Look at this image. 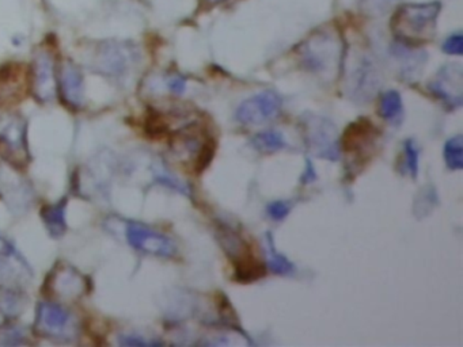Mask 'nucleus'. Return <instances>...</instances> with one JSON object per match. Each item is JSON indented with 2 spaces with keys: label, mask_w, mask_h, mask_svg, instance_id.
<instances>
[{
  "label": "nucleus",
  "mask_w": 463,
  "mask_h": 347,
  "mask_svg": "<svg viewBox=\"0 0 463 347\" xmlns=\"http://www.w3.org/2000/svg\"><path fill=\"white\" fill-rule=\"evenodd\" d=\"M441 10L439 2L404 4L394 13L391 29L404 45L424 44L435 37Z\"/></svg>",
  "instance_id": "nucleus-1"
},
{
  "label": "nucleus",
  "mask_w": 463,
  "mask_h": 347,
  "mask_svg": "<svg viewBox=\"0 0 463 347\" xmlns=\"http://www.w3.org/2000/svg\"><path fill=\"white\" fill-rule=\"evenodd\" d=\"M344 45L334 31H316L299 48L300 63L313 74L330 76L344 66Z\"/></svg>",
  "instance_id": "nucleus-2"
},
{
  "label": "nucleus",
  "mask_w": 463,
  "mask_h": 347,
  "mask_svg": "<svg viewBox=\"0 0 463 347\" xmlns=\"http://www.w3.org/2000/svg\"><path fill=\"white\" fill-rule=\"evenodd\" d=\"M300 128L303 140L311 154L329 162H337L340 159L342 143L334 122L314 113H306L300 119Z\"/></svg>",
  "instance_id": "nucleus-3"
},
{
  "label": "nucleus",
  "mask_w": 463,
  "mask_h": 347,
  "mask_svg": "<svg viewBox=\"0 0 463 347\" xmlns=\"http://www.w3.org/2000/svg\"><path fill=\"white\" fill-rule=\"evenodd\" d=\"M139 58L135 45L125 41L102 42L94 55L93 67L106 76H124Z\"/></svg>",
  "instance_id": "nucleus-4"
},
{
  "label": "nucleus",
  "mask_w": 463,
  "mask_h": 347,
  "mask_svg": "<svg viewBox=\"0 0 463 347\" xmlns=\"http://www.w3.org/2000/svg\"><path fill=\"white\" fill-rule=\"evenodd\" d=\"M0 154L14 165L28 163L26 122L18 114H6L0 119Z\"/></svg>",
  "instance_id": "nucleus-5"
},
{
  "label": "nucleus",
  "mask_w": 463,
  "mask_h": 347,
  "mask_svg": "<svg viewBox=\"0 0 463 347\" xmlns=\"http://www.w3.org/2000/svg\"><path fill=\"white\" fill-rule=\"evenodd\" d=\"M281 106L280 95L268 90L244 101L236 109V119L247 127L267 124L280 114Z\"/></svg>",
  "instance_id": "nucleus-6"
},
{
  "label": "nucleus",
  "mask_w": 463,
  "mask_h": 347,
  "mask_svg": "<svg viewBox=\"0 0 463 347\" xmlns=\"http://www.w3.org/2000/svg\"><path fill=\"white\" fill-rule=\"evenodd\" d=\"M125 236L132 247L142 253L161 258H174L177 255V245L169 236L143 224H128Z\"/></svg>",
  "instance_id": "nucleus-7"
},
{
  "label": "nucleus",
  "mask_w": 463,
  "mask_h": 347,
  "mask_svg": "<svg viewBox=\"0 0 463 347\" xmlns=\"http://www.w3.org/2000/svg\"><path fill=\"white\" fill-rule=\"evenodd\" d=\"M34 325L37 333L47 338L68 339L76 334L73 315L56 303L40 304Z\"/></svg>",
  "instance_id": "nucleus-8"
},
{
  "label": "nucleus",
  "mask_w": 463,
  "mask_h": 347,
  "mask_svg": "<svg viewBox=\"0 0 463 347\" xmlns=\"http://www.w3.org/2000/svg\"><path fill=\"white\" fill-rule=\"evenodd\" d=\"M33 273L25 258L15 250L14 245L0 236V284L7 289L26 287Z\"/></svg>",
  "instance_id": "nucleus-9"
},
{
  "label": "nucleus",
  "mask_w": 463,
  "mask_h": 347,
  "mask_svg": "<svg viewBox=\"0 0 463 347\" xmlns=\"http://www.w3.org/2000/svg\"><path fill=\"white\" fill-rule=\"evenodd\" d=\"M379 72L369 56H359L348 74V94L358 102H369L379 89Z\"/></svg>",
  "instance_id": "nucleus-10"
},
{
  "label": "nucleus",
  "mask_w": 463,
  "mask_h": 347,
  "mask_svg": "<svg viewBox=\"0 0 463 347\" xmlns=\"http://www.w3.org/2000/svg\"><path fill=\"white\" fill-rule=\"evenodd\" d=\"M430 92L450 111L459 109L463 102V69L460 64H449L439 69L430 83Z\"/></svg>",
  "instance_id": "nucleus-11"
},
{
  "label": "nucleus",
  "mask_w": 463,
  "mask_h": 347,
  "mask_svg": "<svg viewBox=\"0 0 463 347\" xmlns=\"http://www.w3.org/2000/svg\"><path fill=\"white\" fill-rule=\"evenodd\" d=\"M31 89H33L34 97L40 102L48 103L55 100L56 92H58L55 63L47 50L37 53L34 58Z\"/></svg>",
  "instance_id": "nucleus-12"
},
{
  "label": "nucleus",
  "mask_w": 463,
  "mask_h": 347,
  "mask_svg": "<svg viewBox=\"0 0 463 347\" xmlns=\"http://www.w3.org/2000/svg\"><path fill=\"white\" fill-rule=\"evenodd\" d=\"M375 141H378V129L369 119H361L352 122L343 136V149L347 154L361 156L363 151L371 152ZM363 157V156H361Z\"/></svg>",
  "instance_id": "nucleus-13"
},
{
  "label": "nucleus",
  "mask_w": 463,
  "mask_h": 347,
  "mask_svg": "<svg viewBox=\"0 0 463 347\" xmlns=\"http://www.w3.org/2000/svg\"><path fill=\"white\" fill-rule=\"evenodd\" d=\"M58 87L66 105L73 109H81L85 102V82L81 69L76 64L67 61L61 66L58 74Z\"/></svg>",
  "instance_id": "nucleus-14"
},
{
  "label": "nucleus",
  "mask_w": 463,
  "mask_h": 347,
  "mask_svg": "<svg viewBox=\"0 0 463 347\" xmlns=\"http://www.w3.org/2000/svg\"><path fill=\"white\" fill-rule=\"evenodd\" d=\"M50 289L61 298H78L87 290L86 280L73 269L55 271Z\"/></svg>",
  "instance_id": "nucleus-15"
},
{
  "label": "nucleus",
  "mask_w": 463,
  "mask_h": 347,
  "mask_svg": "<svg viewBox=\"0 0 463 347\" xmlns=\"http://www.w3.org/2000/svg\"><path fill=\"white\" fill-rule=\"evenodd\" d=\"M265 256H267V268L278 276H292L295 273L294 263L283 254L276 250L275 240L272 234L265 235Z\"/></svg>",
  "instance_id": "nucleus-16"
},
{
  "label": "nucleus",
  "mask_w": 463,
  "mask_h": 347,
  "mask_svg": "<svg viewBox=\"0 0 463 347\" xmlns=\"http://www.w3.org/2000/svg\"><path fill=\"white\" fill-rule=\"evenodd\" d=\"M41 218L50 236L60 237L63 236L64 232L67 231L66 201H61L55 205H48V207L41 210Z\"/></svg>",
  "instance_id": "nucleus-17"
},
{
  "label": "nucleus",
  "mask_w": 463,
  "mask_h": 347,
  "mask_svg": "<svg viewBox=\"0 0 463 347\" xmlns=\"http://www.w3.org/2000/svg\"><path fill=\"white\" fill-rule=\"evenodd\" d=\"M253 148L261 154H273V152L281 151L286 148L287 140L283 133L275 129L263 130L257 133L254 138L250 140Z\"/></svg>",
  "instance_id": "nucleus-18"
},
{
  "label": "nucleus",
  "mask_w": 463,
  "mask_h": 347,
  "mask_svg": "<svg viewBox=\"0 0 463 347\" xmlns=\"http://www.w3.org/2000/svg\"><path fill=\"white\" fill-rule=\"evenodd\" d=\"M379 114L383 120L391 124L396 125L403 121L404 105L400 93L390 90L382 95L379 102Z\"/></svg>",
  "instance_id": "nucleus-19"
},
{
  "label": "nucleus",
  "mask_w": 463,
  "mask_h": 347,
  "mask_svg": "<svg viewBox=\"0 0 463 347\" xmlns=\"http://www.w3.org/2000/svg\"><path fill=\"white\" fill-rule=\"evenodd\" d=\"M444 160L447 167L452 171H459L463 168V138L460 135L454 136L444 146Z\"/></svg>",
  "instance_id": "nucleus-20"
},
{
  "label": "nucleus",
  "mask_w": 463,
  "mask_h": 347,
  "mask_svg": "<svg viewBox=\"0 0 463 347\" xmlns=\"http://www.w3.org/2000/svg\"><path fill=\"white\" fill-rule=\"evenodd\" d=\"M154 178L156 182L161 183V185L167 186V188L173 189V191H178V193L185 194V196H191V189L188 185L174 177L173 174H170L166 168L162 165H156L154 168Z\"/></svg>",
  "instance_id": "nucleus-21"
},
{
  "label": "nucleus",
  "mask_w": 463,
  "mask_h": 347,
  "mask_svg": "<svg viewBox=\"0 0 463 347\" xmlns=\"http://www.w3.org/2000/svg\"><path fill=\"white\" fill-rule=\"evenodd\" d=\"M420 152L414 140H406L404 144V170L412 178H417L419 174Z\"/></svg>",
  "instance_id": "nucleus-22"
},
{
  "label": "nucleus",
  "mask_w": 463,
  "mask_h": 347,
  "mask_svg": "<svg viewBox=\"0 0 463 347\" xmlns=\"http://www.w3.org/2000/svg\"><path fill=\"white\" fill-rule=\"evenodd\" d=\"M119 343L122 346H158L162 342L147 339L137 334H122L119 336Z\"/></svg>",
  "instance_id": "nucleus-23"
},
{
  "label": "nucleus",
  "mask_w": 463,
  "mask_h": 347,
  "mask_svg": "<svg viewBox=\"0 0 463 347\" xmlns=\"http://www.w3.org/2000/svg\"><path fill=\"white\" fill-rule=\"evenodd\" d=\"M267 212L272 220L281 221L291 212V205L287 201L271 202V204L268 205Z\"/></svg>",
  "instance_id": "nucleus-24"
},
{
  "label": "nucleus",
  "mask_w": 463,
  "mask_h": 347,
  "mask_svg": "<svg viewBox=\"0 0 463 347\" xmlns=\"http://www.w3.org/2000/svg\"><path fill=\"white\" fill-rule=\"evenodd\" d=\"M443 50L449 55L460 56L463 52V37L462 34L457 33L450 36L449 39L444 41Z\"/></svg>",
  "instance_id": "nucleus-25"
},
{
  "label": "nucleus",
  "mask_w": 463,
  "mask_h": 347,
  "mask_svg": "<svg viewBox=\"0 0 463 347\" xmlns=\"http://www.w3.org/2000/svg\"><path fill=\"white\" fill-rule=\"evenodd\" d=\"M167 89H169L173 94H183L186 89L185 77L181 76V75H173V76L167 79Z\"/></svg>",
  "instance_id": "nucleus-26"
},
{
  "label": "nucleus",
  "mask_w": 463,
  "mask_h": 347,
  "mask_svg": "<svg viewBox=\"0 0 463 347\" xmlns=\"http://www.w3.org/2000/svg\"><path fill=\"white\" fill-rule=\"evenodd\" d=\"M316 170H314V165H311L310 160L307 159V165H306L305 174L302 175V182L303 183H311L313 181H316Z\"/></svg>",
  "instance_id": "nucleus-27"
},
{
  "label": "nucleus",
  "mask_w": 463,
  "mask_h": 347,
  "mask_svg": "<svg viewBox=\"0 0 463 347\" xmlns=\"http://www.w3.org/2000/svg\"><path fill=\"white\" fill-rule=\"evenodd\" d=\"M375 2H378V4H390L393 0H375Z\"/></svg>",
  "instance_id": "nucleus-28"
},
{
  "label": "nucleus",
  "mask_w": 463,
  "mask_h": 347,
  "mask_svg": "<svg viewBox=\"0 0 463 347\" xmlns=\"http://www.w3.org/2000/svg\"><path fill=\"white\" fill-rule=\"evenodd\" d=\"M207 2H209V4H220V2H223V0H207Z\"/></svg>",
  "instance_id": "nucleus-29"
}]
</instances>
